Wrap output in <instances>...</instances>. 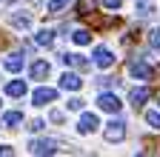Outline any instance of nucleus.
Wrapping results in <instances>:
<instances>
[{
    "label": "nucleus",
    "mask_w": 160,
    "mask_h": 157,
    "mask_svg": "<svg viewBox=\"0 0 160 157\" xmlns=\"http://www.w3.org/2000/svg\"><path fill=\"white\" fill-rule=\"evenodd\" d=\"M97 106L103 109V111H109V114H117L120 109H123V103H120V97L117 94H109V91H103L97 97Z\"/></svg>",
    "instance_id": "f257e3e1"
},
{
    "label": "nucleus",
    "mask_w": 160,
    "mask_h": 157,
    "mask_svg": "<svg viewBox=\"0 0 160 157\" xmlns=\"http://www.w3.org/2000/svg\"><path fill=\"white\" fill-rule=\"evenodd\" d=\"M54 100H57V89H49V86H40L32 94V103L34 106H46V103H54Z\"/></svg>",
    "instance_id": "f03ea898"
},
{
    "label": "nucleus",
    "mask_w": 160,
    "mask_h": 157,
    "mask_svg": "<svg viewBox=\"0 0 160 157\" xmlns=\"http://www.w3.org/2000/svg\"><path fill=\"white\" fill-rule=\"evenodd\" d=\"M97 126H100V120H97V114H92V111H83L80 120H77V131L80 134H92V131H97Z\"/></svg>",
    "instance_id": "7ed1b4c3"
},
{
    "label": "nucleus",
    "mask_w": 160,
    "mask_h": 157,
    "mask_svg": "<svg viewBox=\"0 0 160 157\" xmlns=\"http://www.w3.org/2000/svg\"><path fill=\"white\" fill-rule=\"evenodd\" d=\"M103 137L109 143H120L126 137V123H120V120H112L109 126H106V131H103Z\"/></svg>",
    "instance_id": "20e7f679"
},
{
    "label": "nucleus",
    "mask_w": 160,
    "mask_h": 157,
    "mask_svg": "<svg viewBox=\"0 0 160 157\" xmlns=\"http://www.w3.org/2000/svg\"><path fill=\"white\" fill-rule=\"evenodd\" d=\"M29 151L32 154H54L57 151V140H52V137H46V140H32Z\"/></svg>",
    "instance_id": "39448f33"
},
{
    "label": "nucleus",
    "mask_w": 160,
    "mask_h": 157,
    "mask_svg": "<svg viewBox=\"0 0 160 157\" xmlns=\"http://www.w3.org/2000/svg\"><path fill=\"white\" fill-rule=\"evenodd\" d=\"M129 74L137 77V80H149V77H152V66L146 60H132L129 63Z\"/></svg>",
    "instance_id": "423d86ee"
},
{
    "label": "nucleus",
    "mask_w": 160,
    "mask_h": 157,
    "mask_svg": "<svg viewBox=\"0 0 160 157\" xmlns=\"http://www.w3.org/2000/svg\"><path fill=\"white\" fill-rule=\"evenodd\" d=\"M92 60H94L100 69H109V66H114V54H112L106 46H97V49H94V54H92Z\"/></svg>",
    "instance_id": "0eeeda50"
},
{
    "label": "nucleus",
    "mask_w": 160,
    "mask_h": 157,
    "mask_svg": "<svg viewBox=\"0 0 160 157\" xmlns=\"http://www.w3.org/2000/svg\"><path fill=\"white\" fill-rule=\"evenodd\" d=\"M80 86H83V80L77 74H72V71H66L60 77V89H66V91H80Z\"/></svg>",
    "instance_id": "6e6552de"
},
{
    "label": "nucleus",
    "mask_w": 160,
    "mask_h": 157,
    "mask_svg": "<svg viewBox=\"0 0 160 157\" xmlns=\"http://www.w3.org/2000/svg\"><path fill=\"white\" fill-rule=\"evenodd\" d=\"M63 63H66V66H72V69H80V71H86V69L92 66L83 54H63Z\"/></svg>",
    "instance_id": "1a4fd4ad"
},
{
    "label": "nucleus",
    "mask_w": 160,
    "mask_h": 157,
    "mask_svg": "<svg viewBox=\"0 0 160 157\" xmlns=\"http://www.w3.org/2000/svg\"><path fill=\"white\" fill-rule=\"evenodd\" d=\"M152 97V89H146V86H140V89H132V94H129V100L134 103V109H140L146 100Z\"/></svg>",
    "instance_id": "9d476101"
},
{
    "label": "nucleus",
    "mask_w": 160,
    "mask_h": 157,
    "mask_svg": "<svg viewBox=\"0 0 160 157\" xmlns=\"http://www.w3.org/2000/svg\"><path fill=\"white\" fill-rule=\"evenodd\" d=\"M49 71H52V66H49L46 60L32 63V80H43V77H49Z\"/></svg>",
    "instance_id": "9b49d317"
},
{
    "label": "nucleus",
    "mask_w": 160,
    "mask_h": 157,
    "mask_svg": "<svg viewBox=\"0 0 160 157\" xmlns=\"http://www.w3.org/2000/svg\"><path fill=\"white\" fill-rule=\"evenodd\" d=\"M9 20H12V26H14V29H32V14H26V12H23V14L14 12Z\"/></svg>",
    "instance_id": "f8f14e48"
},
{
    "label": "nucleus",
    "mask_w": 160,
    "mask_h": 157,
    "mask_svg": "<svg viewBox=\"0 0 160 157\" xmlns=\"http://www.w3.org/2000/svg\"><path fill=\"white\" fill-rule=\"evenodd\" d=\"M3 66H6L12 74H17L20 69H23V54H9L6 60H3Z\"/></svg>",
    "instance_id": "ddd939ff"
},
{
    "label": "nucleus",
    "mask_w": 160,
    "mask_h": 157,
    "mask_svg": "<svg viewBox=\"0 0 160 157\" xmlns=\"http://www.w3.org/2000/svg\"><path fill=\"white\" fill-rule=\"evenodd\" d=\"M0 123H3L6 129H17L20 123H23V114H20V111H6V114H3V120H0Z\"/></svg>",
    "instance_id": "4468645a"
},
{
    "label": "nucleus",
    "mask_w": 160,
    "mask_h": 157,
    "mask_svg": "<svg viewBox=\"0 0 160 157\" xmlns=\"http://www.w3.org/2000/svg\"><path fill=\"white\" fill-rule=\"evenodd\" d=\"M6 94H9V97H23V94H26V83H23V80L6 83Z\"/></svg>",
    "instance_id": "2eb2a0df"
},
{
    "label": "nucleus",
    "mask_w": 160,
    "mask_h": 157,
    "mask_svg": "<svg viewBox=\"0 0 160 157\" xmlns=\"http://www.w3.org/2000/svg\"><path fill=\"white\" fill-rule=\"evenodd\" d=\"M34 40H37V46H52L54 43V32L52 29H43V32H37Z\"/></svg>",
    "instance_id": "dca6fc26"
},
{
    "label": "nucleus",
    "mask_w": 160,
    "mask_h": 157,
    "mask_svg": "<svg viewBox=\"0 0 160 157\" xmlns=\"http://www.w3.org/2000/svg\"><path fill=\"white\" fill-rule=\"evenodd\" d=\"M72 40H74L77 46H86V43H92V34H89L86 29H77V32L72 34Z\"/></svg>",
    "instance_id": "f3484780"
},
{
    "label": "nucleus",
    "mask_w": 160,
    "mask_h": 157,
    "mask_svg": "<svg viewBox=\"0 0 160 157\" xmlns=\"http://www.w3.org/2000/svg\"><path fill=\"white\" fill-rule=\"evenodd\" d=\"M69 3H72V0H49V12H52V14H57V12H63Z\"/></svg>",
    "instance_id": "a211bd4d"
},
{
    "label": "nucleus",
    "mask_w": 160,
    "mask_h": 157,
    "mask_svg": "<svg viewBox=\"0 0 160 157\" xmlns=\"http://www.w3.org/2000/svg\"><path fill=\"white\" fill-rule=\"evenodd\" d=\"M146 123L152 129H160V111H146Z\"/></svg>",
    "instance_id": "6ab92c4d"
},
{
    "label": "nucleus",
    "mask_w": 160,
    "mask_h": 157,
    "mask_svg": "<svg viewBox=\"0 0 160 157\" xmlns=\"http://www.w3.org/2000/svg\"><path fill=\"white\" fill-rule=\"evenodd\" d=\"M94 3H97V0H80V3H77V12H80V14H89V12L94 9Z\"/></svg>",
    "instance_id": "aec40b11"
},
{
    "label": "nucleus",
    "mask_w": 160,
    "mask_h": 157,
    "mask_svg": "<svg viewBox=\"0 0 160 157\" xmlns=\"http://www.w3.org/2000/svg\"><path fill=\"white\" fill-rule=\"evenodd\" d=\"M100 3H103L106 12H117L120 6H123V0H100Z\"/></svg>",
    "instance_id": "412c9836"
},
{
    "label": "nucleus",
    "mask_w": 160,
    "mask_h": 157,
    "mask_svg": "<svg viewBox=\"0 0 160 157\" xmlns=\"http://www.w3.org/2000/svg\"><path fill=\"white\" fill-rule=\"evenodd\" d=\"M66 106H69V111H83V100H80V97H72Z\"/></svg>",
    "instance_id": "4be33fe9"
},
{
    "label": "nucleus",
    "mask_w": 160,
    "mask_h": 157,
    "mask_svg": "<svg viewBox=\"0 0 160 157\" xmlns=\"http://www.w3.org/2000/svg\"><path fill=\"white\" fill-rule=\"evenodd\" d=\"M152 46H154V49H160V29H154V32H152Z\"/></svg>",
    "instance_id": "5701e85b"
},
{
    "label": "nucleus",
    "mask_w": 160,
    "mask_h": 157,
    "mask_svg": "<svg viewBox=\"0 0 160 157\" xmlns=\"http://www.w3.org/2000/svg\"><path fill=\"white\" fill-rule=\"evenodd\" d=\"M46 123L43 120H32V126H29V131H40V129H43Z\"/></svg>",
    "instance_id": "b1692460"
},
{
    "label": "nucleus",
    "mask_w": 160,
    "mask_h": 157,
    "mask_svg": "<svg viewBox=\"0 0 160 157\" xmlns=\"http://www.w3.org/2000/svg\"><path fill=\"white\" fill-rule=\"evenodd\" d=\"M9 154H14L12 146H0V157H9Z\"/></svg>",
    "instance_id": "393cba45"
},
{
    "label": "nucleus",
    "mask_w": 160,
    "mask_h": 157,
    "mask_svg": "<svg viewBox=\"0 0 160 157\" xmlns=\"http://www.w3.org/2000/svg\"><path fill=\"white\" fill-rule=\"evenodd\" d=\"M6 3H14V0H0V6H6Z\"/></svg>",
    "instance_id": "a878e982"
}]
</instances>
